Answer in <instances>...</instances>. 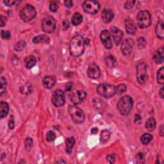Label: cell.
<instances>
[{
  "instance_id": "1",
  "label": "cell",
  "mask_w": 164,
  "mask_h": 164,
  "mask_svg": "<svg viewBox=\"0 0 164 164\" xmlns=\"http://www.w3.org/2000/svg\"><path fill=\"white\" fill-rule=\"evenodd\" d=\"M85 50V40L81 35H77L71 40L69 46L70 54L74 57H79Z\"/></svg>"
},
{
  "instance_id": "2",
  "label": "cell",
  "mask_w": 164,
  "mask_h": 164,
  "mask_svg": "<svg viewBox=\"0 0 164 164\" xmlns=\"http://www.w3.org/2000/svg\"><path fill=\"white\" fill-rule=\"evenodd\" d=\"M133 101L132 98L128 96H124L120 98L117 105L120 114L123 115H128L132 109Z\"/></svg>"
},
{
  "instance_id": "3",
  "label": "cell",
  "mask_w": 164,
  "mask_h": 164,
  "mask_svg": "<svg viewBox=\"0 0 164 164\" xmlns=\"http://www.w3.org/2000/svg\"><path fill=\"white\" fill-rule=\"evenodd\" d=\"M68 111L72 120L75 124H81L85 120V114L82 110L74 105H69Z\"/></svg>"
},
{
  "instance_id": "4",
  "label": "cell",
  "mask_w": 164,
  "mask_h": 164,
  "mask_svg": "<svg viewBox=\"0 0 164 164\" xmlns=\"http://www.w3.org/2000/svg\"><path fill=\"white\" fill-rule=\"evenodd\" d=\"M97 93L102 97L109 98L116 94V87L107 84H100L97 87Z\"/></svg>"
},
{
  "instance_id": "5",
  "label": "cell",
  "mask_w": 164,
  "mask_h": 164,
  "mask_svg": "<svg viewBox=\"0 0 164 164\" xmlns=\"http://www.w3.org/2000/svg\"><path fill=\"white\" fill-rule=\"evenodd\" d=\"M37 15V11L34 7L32 5H26L20 12V17L25 22H28L34 19Z\"/></svg>"
},
{
  "instance_id": "6",
  "label": "cell",
  "mask_w": 164,
  "mask_h": 164,
  "mask_svg": "<svg viewBox=\"0 0 164 164\" xmlns=\"http://www.w3.org/2000/svg\"><path fill=\"white\" fill-rule=\"evenodd\" d=\"M137 23L141 28H146L151 25V16L148 11H144L140 12L137 17Z\"/></svg>"
},
{
  "instance_id": "7",
  "label": "cell",
  "mask_w": 164,
  "mask_h": 164,
  "mask_svg": "<svg viewBox=\"0 0 164 164\" xmlns=\"http://www.w3.org/2000/svg\"><path fill=\"white\" fill-rule=\"evenodd\" d=\"M42 30L47 33H51L55 30L56 21L51 16H47L42 21Z\"/></svg>"
},
{
  "instance_id": "8",
  "label": "cell",
  "mask_w": 164,
  "mask_h": 164,
  "mask_svg": "<svg viewBox=\"0 0 164 164\" xmlns=\"http://www.w3.org/2000/svg\"><path fill=\"white\" fill-rule=\"evenodd\" d=\"M84 11L90 14H96L100 9V5L98 2L93 0H88L85 1L82 5Z\"/></svg>"
},
{
  "instance_id": "9",
  "label": "cell",
  "mask_w": 164,
  "mask_h": 164,
  "mask_svg": "<svg viewBox=\"0 0 164 164\" xmlns=\"http://www.w3.org/2000/svg\"><path fill=\"white\" fill-rule=\"evenodd\" d=\"M52 102L55 107H59L63 106L65 103V95L64 92L60 89H57L52 95Z\"/></svg>"
},
{
  "instance_id": "10",
  "label": "cell",
  "mask_w": 164,
  "mask_h": 164,
  "mask_svg": "<svg viewBox=\"0 0 164 164\" xmlns=\"http://www.w3.org/2000/svg\"><path fill=\"white\" fill-rule=\"evenodd\" d=\"M147 78V66L144 62H140L137 66V78L140 84L145 82Z\"/></svg>"
},
{
  "instance_id": "11",
  "label": "cell",
  "mask_w": 164,
  "mask_h": 164,
  "mask_svg": "<svg viewBox=\"0 0 164 164\" xmlns=\"http://www.w3.org/2000/svg\"><path fill=\"white\" fill-rule=\"evenodd\" d=\"M134 45V41L131 38H128L125 39L123 43L120 50L123 53V54L125 56H129L132 51L133 47Z\"/></svg>"
},
{
  "instance_id": "12",
  "label": "cell",
  "mask_w": 164,
  "mask_h": 164,
  "mask_svg": "<svg viewBox=\"0 0 164 164\" xmlns=\"http://www.w3.org/2000/svg\"><path fill=\"white\" fill-rule=\"evenodd\" d=\"M110 32H111V34H112V36L113 37L115 44L116 46L119 45L123 39V32L120 30V29L115 26H113L110 28Z\"/></svg>"
},
{
  "instance_id": "13",
  "label": "cell",
  "mask_w": 164,
  "mask_h": 164,
  "mask_svg": "<svg viewBox=\"0 0 164 164\" xmlns=\"http://www.w3.org/2000/svg\"><path fill=\"white\" fill-rule=\"evenodd\" d=\"M100 38L101 42H102L103 45L107 49L110 50L112 47V41L110 38V33L107 30H103L101 33Z\"/></svg>"
},
{
  "instance_id": "14",
  "label": "cell",
  "mask_w": 164,
  "mask_h": 164,
  "mask_svg": "<svg viewBox=\"0 0 164 164\" xmlns=\"http://www.w3.org/2000/svg\"><path fill=\"white\" fill-rule=\"evenodd\" d=\"M87 94L85 91L83 90H77L71 96V101L74 105L79 104L84 101L86 98Z\"/></svg>"
},
{
  "instance_id": "15",
  "label": "cell",
  "mask_w": 164,
  "mask_h": 164,
  "mask_svg": "<svg viewBox=\"0 0 164 164\" xmlns=\"http://www.w3.org/2000/svg\"><path fill=\"white\" fill-rule=\"evenodd\" d=\"M87 74L92 79H97L100 76V69L97 64H92L89 65L87 70Z\"/></svg>"
},
{
  "instance_id": "16",
  "label": "cell",
  "mask_w": 164,
  "mask_h": 164,
  "mask_svg": "<svg viewBox=\"0 0 164 164\" xmlns=\"http://www.w3.org/2000/svg\"><path fill=\"white\" fill-rule=\"evenodd\" d=\"M43 85H44V88L50 89L53 87L56 83V78L54 76H47L44 78L42 80Z\"/></svg>"
},
{
  "instance_id": "17",
  "label": "cell",
  "mask_w": 164,
  "mask_h": 164,
  "mask_svg": "<svg viewBox=\"0 0 164 164\" xmlns=\"http://www.w3.org/2000/svg\"><path fill=\"white\" fill-rule=\"evenodd\" d=\"M103 21L105 23H109L114 19V13L109 9H105L101 14Z\"/></svg>"
},
{
  "instance_id": "18",
  "label": "cell",
  "mask_w": 164,
  "mask_h": 164,
  "mask_svg": "<svg viewBox=\"0 0 164 164\" xmlns=\"http://www.w3.org/2000/svg\"><path fill=\"white\" fill-rule=\"evenodd\" d=\"M33 42L35 44H48L50 38L45 35H40L33 38Z\"/></svg>"
},
{
  "instance_id": "19",
  "label": "cell",
  "mask_w": 164,
  "mask_h": 164,
  "mask_svg": "<svg viewBox=\"0 0 164 164\" xmlns=\"http://www.w3.org/2000/svg\"><path fill=\"white\" fill-rule=\"evenodd\" d=\"M153 60L157 64H162L163 61V48L156 51L153 55Z\"/></svg>"
},
{
  "instance_id": "20",
  "label": "cell",
  "mask_w": 164,
  "mask_h": 164,
  "mask_svg": "<svg viewBox=\"0 0 164 164\" xmlns=\"http://www.w3.org/2000/svg\"><path fill=\"white\" fill-rule=\"evenodd\" d=\"M8 105L6 102H4V101L1 102V103H0V117L2 119L7 116L8 113Z\"/></svg>"
},
{
  "instance_id": "21",
  "label": "cell",
  "mask_w": 164,
  "mask_h": 164,
  "mask_svg": "<svg viewBox=\"0 0 164 164\" xmlns=\"http://www.w3.org/2000/svg\"><path fill=\"white\" fill-rule=\"evenodd\" d=\"M155 32H156V34L158 36V38H163L164 37V33H163V23L162 21H160L156 26L155 28Z\"/></svg>"
},
{
  "instance_id": "22",
  "label": "cell",
  "mask_w": 164,
  "mask_h": 164,
  "mask_svg": "<svg viewBox=\"0 0 164 164\" xmlns=\"http://www.w3.org/2000/svg\"><path fill=\"white\" fill-rule=\"evenodd\" d=\"M111 133L108 129H104L100 134V141L102 144L107 143L110 138Z\"/></svg>"
},
{
  "instance_id": "23",
  "label": "cell",
  "mask_w": 164,
  "mask_h": 164,
  "mask_svg": "<svg viewBox=\"0 0 164 164\" xmlns=\"http://www.w3.org/2000/svg\"><path fill=\"white\" fill-rule=\"evenodd\" d=\"M65 144H66V152L68 154H71L72 151V149H73L75 144L74 138L73 137L67 138L65 141Z\"/></svg>"
},
{
  "instance_id": "24",
  "label": "cell",
  "mask_w": 164,
  "mask_h": 164,
  "mask_svg": "<svg viewBox=\"0 0 164 164\" xmlns=\"http://www.w3.org/2000/svg\"><path fill=\"white\" fill-rule=\"evenodd\" d=\"M156 128V120L153 117L149 118L146 123V128L149 132H153Z\"/></svg>"
},
{
  "instance_id": "25",
  "label": "cell",
  "mask_w": 164,
  "mask_h": 164,
  "mask_svg": "<svg viewBox=\"0 0 164 164\" xmlns=\"http://www.w3.org/2000/svg\"><path fill=\"white\" fill-rule=\"evenodd\" d=\"M36 59L33 56H30L26 58L25 66L27 69H31L36 64Z\"/></svg>"
},
{
  "instance_id": "26",
  "label": "cell",
  "mask_w": 164,
  "mask_h": 164,
  "mask_svg": "<svg viewBox=\"0 0 164 164\" xmlns=\"http://www.w3.org/2000/svg\"><path fill=\"white\" fill-rule=\"evenodd\" d=\"M83 21V17L80 13H75L71 18V22L73 25L77 26L80 25V24Z\"/></svg>"
},
{
  "instance_id": "27",
  "label": "cell",
  "mask_w": 164,
  "mask_h": 164,
  "mask_svg": "<svg viewBox=\"0 0 164 164\" xmlns=\"http://www.w3.org/2000/svg\"><path fill=\"white\" fill-rule=\"evenodd\" d=\"M126 30L128 33L130 35H133L137 31L136 26L135 25V24L132 22H128L126 25Z\"/></svg>"
},
{
  "instance_id": "28",
  "label": "cell",
  "mask_w": 164,
  "mask_h": 164,
  "mask_svg": "<svg viewBox=\"0 0 164 164\" xmlns=\"http://www.w3.org/2000/svg\"><path fill=\"white\" fill-rule=\"evenodd\" d=\"M115 62H116V60H115V58L113 56L109 55L105 57V63L110 68H113L115 67Z\"/></svg>"
},
{
  "instance_id": "29",
  "label": "cell",
  "mask_w": 164,
  "mask_h": 164,
  "mask_svg": "<svg viewBox=\"0 0 164 164\" xmlns=\"http://www.w3.org/2000/svg\"><path fill=\"white\" fill-rule=\"evenodd\" d=\"M153 140V136L149 133H144L141 137V141L144 145L149 144Z\"/></svg>"
},
{
  "instance_id": "30",
  "label": "cell",
  "mask_w": 164,
  "mask_h": 164,
  "mask_svg": "<svg viewBox=\"0 0 164 164\" xmlns=\"http://www.w3.org/2000/svg\"><path fill=\"white\" fill-rule=\"evenodd\" d=\"M164 69L163 67H161V68L158 70V73H157V81L158 82V84H163L164 82Z\"/></svg>"
},
{
  "instance_id": "31",
  "label": "cell",
  "mask_w": 164,
  "mask_h": 164,
  "mask_svg": "<svg viewBox=\"0 0 164 164\" xmlns=\"http://www.w3.org/2000/svg\"><path fill=\"white\" fill-rule=\"evenodd\" d=\"M7 85V80L2 76L1 78V84H0V90H1V95L3 96V93H5V87Z\"/></svg>"
},
{
  "instance_id": "32",
  "label": "cell",
  "mask_w": 164,
  "mask_h": 164,
  "mask_svg": "<svg viewBox=\"0 0 164 164\" xmlns=\"http://www.w3.org/2000/svg\"><path fill=\"white\" fill-rule=\"evenodd\" d=\"M25 46H26V42L25 41H19L15 45L14 49H15L17 51H21L24 48H25Z\"/></svg>"
},
{
  "instance_id": "33",
  "label": "cell",
  "mask_w": 164,
  "mask_h": 164,
  "mask_svg": "<svg viewBox=\"0 0 164 164\" xmlns=\"http://www.w3.org/2000/svg\"><path fill=\"white\" fill-rule=\"evenodd\" d=\"M56 138V134L54 132L49 131L46 134V140L48 142H53Z\"/></svg>"
},
{
  "instance_id": "34",
  "label": "cell",
  "mask_w": 164,
  "mask_h": 164,
  "mask_svg": "<svg viewBox=\"0 0 164 164\" xmlns=\"http://www.w3.org/2000/svg\"><path fill=\"white\" fill-rule=\"evenodd\" d=\"M126 90V87L124 84H120L116 87V94H121Z\"/></svg>"
},
{
  "instance_id": "35",
  "label": "cell",
  "mask_w": 164,
  "mask_h": 164,
  "mask_svg": "<svg viewBox=\"0 0 164 164\" xmlns=\"http://www.w3.org/2000/svg\"><path fill=\"white\" fill-rule=\"evenodd\" d=\"M33 145V141L31 138H27L25 142V147L26 150L30 151Z\"/></svg>"
},
{
  "instance_id": "36",
  "label": "cell",
  "mask_w": 164,
  "mask_h": 164,
  "mask_svg": "<svg viewBox=\"0 0 164 164\" xmlns=\"http://www.w3.org/2000/svg\"><path fill=\"white\" fill-rule=\"evenodd\" d=\"M50 9L51 10V11L53 12L57 11V10L59 9V2L56 1H52L50 3Z\"/></svg>"
},
{
  "instance_id": "37",
  "label": "cell",
  "mask_w": 164,
  "mask_h": 164,
  "mask_svg": "<svg viewBox=\"0 0 164 164\" xmlns=\"http://www.w3.org/2000/svg\"><path fill=\"white\" fill-rule=\"evenodd\" d=\"M137 43H138V47L139 48H141V49H142V48L145 47L146 45V41L145 40V38L143 37H140L138 39Z\"/></svg>"
},
{
  "instance_id": "38",
  "label": "cell",
  "mask_w": 164,
  "mask_h": 164,
  "mask_svg": "<svg viewBox=\"0 0 164 164\" xmlns=\"http://www.w3.org/2000/svg\"><path fill=\"white\" fill-rule=\"evenodd\" d=\"M1 35L2 38L3 39H7L8 40L11 37V33L9 31H5V30H2L1 33Z\"/></svg>"
},
{
  "instance_id": "39",
  "label": "cell",
  "mask_w": 164,
  "mask_h": 164,
  "mask_svg": "<svg viewBox=\"0 0 164 164\" xmlns=\"http://www.w3.org/2000/svg\"><path fill=\"white\" fill-rule=\"evenodd\" d=\"M135 3V1H128L124 4V8H126V9H128V10L131 9L133 7Z\"/></svg>"
},
{
  "instance_id": "40",
  "label": "cell",
  "mask_w": 164,
  "mask_h": 164,
  "mask_svg": "<svg viewBox=\"0 0 164 164\" xmlns=\"http://www.w3.org/2000/svg\"><path fill=\"white\" fill-rule=\"evenodd\" d=\"M107 160L110 163H113L115 162V154H112V155H109L107 156Z\"/></svg>"
},
{
  "instance_id": "41",
  "label": "cell",
  "mask_w": 164,
  "mask_h": 164,
  "mask_svg": "<svg viewBox=\"0 0 164 164\" xmlns=\"http://www.w3.org/2000/svg\"><path fill=\"white\" fill-rule=\"evenodd\" d=\"M137 160L138 163H143L144 162V155L142 153H138L137 155Z\"/></svg>"
},
{
  "instance_id": "42",
  "label": "cell",
  "mask_w": 164,
  "mask_h": 164,
  "mask_svg": "<svg viewBox=\"0 0 164 164\" xmlns=\"http://www.w3.org/2000/svg\"><path fill=\"white\" fill-rule=\"evenodd\" d=\"M3 3L6 5L7 6H12L14 4L16 3V1H14V0H6V1H4Z\"/></svg>"
},
{
  "instance_id": "43",
  "label": "cell",
  "mask_w": 164,
  "mask_h": 164,
  "mask_svg": "<svg viewBox=\"0 0 164 164\" xmlns=\"http://www.w3.org/2000/svg\"><path fill=\"white\" fill-rule=\"evenodd\" d=\"M6 23H7V18L2 15L1 18H0V23H1V26L3 27L5 25H6Z\"/></svg>"
},
{
  "instance_id": "44",
  "label": "cell",
  "mask_w": 164,
  "mask_h": 164,
  "mask_svg": "<svg viewBox=\"0 0 164 164\" xmlns=\"http://www.w3.org/2000/svg\"><path fill=\"white\" fill-rule=\"evenodd\" d=\"M64 5L66 7L71 8L73 7V1H71V0H67V1L64 2Z\"/></svg>"
},
{
  "instance_id": "45",
  "label": "cell",
  "mask_w": 164,
  "mask_h": 164,
  "mask_svg": "<svg viewBox=\"0 0 164 164\" xmlns=\"http://www.w3.org/2000/svg\"><path fill=\"white\" fill-rule=\"evenodd\" d=\"M69 26V21L66 20V19H65V20H64V21H63V29L64 30H67V29H68Z\"/></svg>"
},
{
  "instance_id": "46",
  "label": "cell",
  "mask_w": 164,
  "mask_h": 164,
  "mask_svg": "<svg viewBox=\"0 0 164 164\" xmlns=\"http://www.w3.org/2000/svg\"><path fill=\"white\" fill-rule=\"evenodd\" d=\"M14 126H15V124H14V118L13 117H12L11 119L10 120V121H9V124H8V126L10 128V129H14Z\"/></svg>"
},
{
  "instance_id": "47",
  "label": "cell",
  "mask_w": 164,
  "mask_h": 164,
  "mask_svg": "<svg viewBox=\"0 0 164 164\" xmlns=\"http://www.w3.org/2000/svg\"><path fill=\"white\" fill-rule=\"evenodd\" d=\"M72 87H73V83H72V82H69V83L66 85L65 90L70 91L72 89Z\"/></svg>"
},
{
  "instance_id": "48",
  "label": "cell",
  "mask_w": 164,
  "mask_h": 164,
  "mask_svg": "<svg viewBox=\"0 0 164 164\" xmlns=\"http://www.w3.org/2000/svg\"><path fill=\"white\" fill-rule=\"evenodd\" d=\"M159 95H160V96L162 99L163 98V88H162L160 90V91H159Z\"/></svg>"
},
{
  "instance_id": "49",
  "label": "cell",
  "mask_w": 164,
  "mask_h": 164,
  "mask_svg": "<svg viewBox=\"0 0 164 164\" xmlns=\"http://www.w3.org/2000/svg\"><path fill=\"white\" fill-rule=\"evenodd\" d=\"M98 129L97 128H94L91 129V132H92V133H93V134H96V133L98 132Z\"/></svg>"
},
{
  "instance_id": "50",
  "label": "cell",
  "mask_w": 164,
  "mask_h": 164,
  "mask_svg": "<svg viewBox=\"0 0 164 164\" xmlns=\"http://www.w3.org/2000/svg\"><path fill=\"white\" fill-rule=\"evenodd\" d=\"M89 42H90V41H89V38H86V39L85 40V44L89 45Z\"/></svg>"
},
{
  "instance_id": "51",
  "label": "cell",
  "mask_w": 164,
  "mask_h": 164,
  "mask_svg": "<svg viewBox=\"0 0 164 164\" xmlns=\"http://www.w3.org/2000/svg\"><path fill=\"white\" fill-rule=\"evenodd\" d=\"M160 134H161V135L163 136V126H161L160 128Z\"/></svg>"
}]
</instances>
